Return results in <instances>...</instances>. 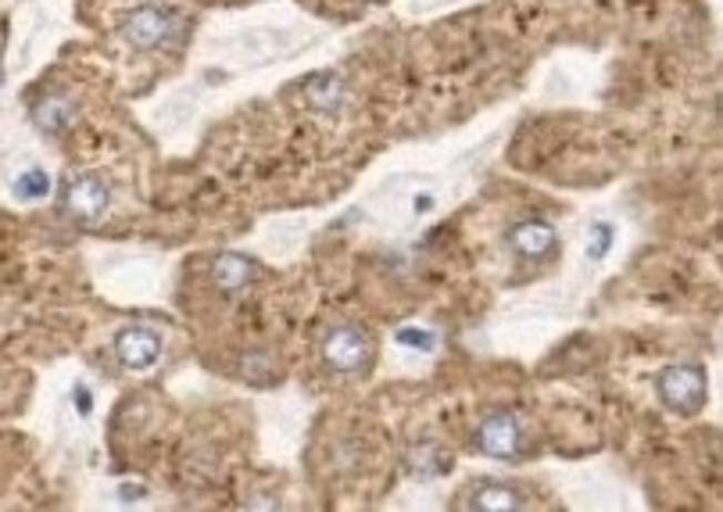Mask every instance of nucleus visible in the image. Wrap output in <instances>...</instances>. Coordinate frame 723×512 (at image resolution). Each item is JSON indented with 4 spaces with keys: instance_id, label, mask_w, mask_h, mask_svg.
Wrapping results in <instances>:
<instances>
[{
    "instance_id": "9",
    "label": "nucleus",
    "mask_w": 723,
    "mask_h": 512,
    "mask_svg": "<svg viewBox=\"0 0 723 512\" xmlns=\"http://www.w3.org/2000/svg\"><path fill=\"white\" fill-rule=\"evenodd\" d=\"M466 505L477 512H512V509H523L527 502H523V494L509 484H480L466 499Z\"/></svg>"
},
{
    "instance_id": "12",
    "label": "nucleus",
    "mask_w": 723,
    "mask_h": 512,
    "mask_svg": "<svg viewBox=\"0 0 723 512\" xmlns=\"http://www.w3.org/2000/svg\"><path fill=\"white\" fill-rule=\"evenodd\" d=\"M398 345H413L419 351H430L434 348V334L416 330V326H405V330H398Z\"/></svg>"
},
{
    "instance_id": "7",
    "label": "nucleus",
    "mask_w": 723,
    "mask_h": 512,
    "mask_svg": "<svg viewBox=\"0 0 723 512\" xmlns=\"http://www.w3.org/2000/svg\"><path fill=\"white\" fill-rule=\"evenodd\" d=\"M509 244L516 255L541 262L556 252V226H548L544 219H523L509 229Z\"/></svg>"
},
{
    "instance_id": "13",
    "label": "nucleus",
    "mask_w": 723,
    "mask_h": 512,
    "mask_svg": "<svg viewBox=\"0 0 723 512\" xmlns=\"http://www.w3.org/2000/svg\"><path fill=\"white\" fill-rule=\"evenodd\" d=\"M591 233H594V237H591V258H602L609 252V244H612V229L605 223H599Z\"/></svg>"
},
{
    "instance_id": "8",
    "label": "nucleus",
    "mask_w": 723,
    "mask_h": 512,
    "mask_svg": "<svg viewBox=\"0 0 723 512\" xmlns=\"http://www.w3.org/2000/svg\"><path fill=\"white\" fill-rule=\"evenodd\" d=\"M255 276H258V269H255V262H251L247 255H233V252H226V255H218V258H215V266H212L215 287H218V290H226V294L244 290Z\"/></svg>"
},
{
    "instance_id": "11",
    "label": "nucleus",
    "mask_w": 723,
    "mask_h": 512,
    "mask_svg": "<svg viewBox=\"0 0 723 512\" xmlns=\"http://www.w3.org/2000/svg\"><path fill=\"white\" fill-rule=\"evenodd\" d=\"M47 191H51V180H47L40 168H37V173H22L19 180H14V197H22V201L43 197Z\"/></svg>"
},
{
    "instance_id": "2",
    "label": "nucleus",
    "mask_w": 723,
    "mask_h": 512,
    "mask_svg": "<svg viewBox=\"0 0 723 512\" xmlns=\"http://www.w3.org/2000/svg\"><path fill=\"white\" fill-rule=\"evenodd\" d=\"M319 359L326 362V369L344 372V377L352 372L355 377V372H362L373 362V340L362 334L358 326L337 322V326H329L319 340Z\"/></svg>"
},
{
    "instance_id": "10",
    "label": "nucleus",
    "mask_w": 723,
    "mask_h": 512,
    "mask_svg": "<svg viewBox=\"0 0 723 512\" xmlns=\"http://www.w3.org/2000/svg\"><path fill=\"white\" fill-rule=\"evenodd\" d=\"M33 119H37V126L43 130V133H65L69 126H72V101L69 98H61V93H51V98H43L40 104H37V112H33Z\"/></svg>"
},
{
    "instance_id": "3",
    "label": "nucleus",
    "mask_w": 723,
    "mask_h": 512,
    "mask_svg": "<svg viewBox=\"0 0 723 512\" xmlns=\"http://www.w3.org/2000/svg\"><path fill=\"white\" fill-rule=\"evenodd\" d=\"M659 398H663L673 412H695L705 401V372L691 362L666 366L659 372Z\"/></svg>"
},
{
    "instance_id": "14",
    "label": "nucleus",
    "mask_w": 723,
    "mask_h": 512,
    "mask_svg": "<svg viewBox=\"0 0 723 512\" xmlns=\"http://www.w3.org/2000/svg\"><path fill=\"white\" fill-rule=\"evenodd\" d=\"M720 107H723V93H720Z\"/></svg>"
},
{
    "instance_id": "1",
    "label": "nucleus",
    "mask_w": 723,
    "mask_h": 512,
    "mask_svg": "<svg viewBox=\"0 0 723 512\" xmlns=\"http://www.w3.org/2000/svg\"><path fill=\"white\" fill-rule=\"evenodd\" d=\"M180 14L165 8V4H144L125 14L122 22V40L133 47L140 54H151V51H162V47H172L180 40Z\"/></svg>"
},
{
    "instance_id": "6",
    "label": "nucleus",
    "mask_w": 723,
    "mask_h": 512,
    "mask_svg": "<svg viewBox=\"0 0 723 512\" xmlns=\"http://www.w3.org/2000/svg\"><path fill=\"white\" fill-rule=\"evenodd\" d=\"M115 355L125 369H151L162 359V337L147 330V326H125V330L115 337Z\"/></svg>"
},
{
    "instance_id": "4",
    "label": "nucleus",
    "mask_w": 723,
    "mask_h": 512,
    "mask_svg": "<svg viewBox=\"0 0 723 512\" xmlns=\"http://www.w3.org/2000/svg\"><path fill=\"white\" fill-rule=\"evenodd\" d=\"M477 448L487 459H520L523 455V427L512 412H491L477 430Z\"/></svg>"
},
{
    "instance_id": "5",
    "label": "nucleus",
    "mask_w": 723,
    "mask_h": 512,
    "mask_svg": "<svg viewBox=\"0 0 723 512\" xmlns=\"http://www.w3.org/2000/svg\"><path fill=\"white\" fill-rule=\"evenodd\" d=\"M108 183L101 176H75L61 194V208L75 223H98L108 208Z\"/></svg>"
}]
</instances>
